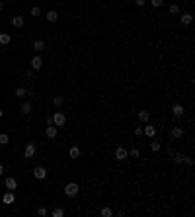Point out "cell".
Here are the masks:
<instances>
[{
    "label": "cell",
    "mask_w": 195,
    "mask_h": 217,
    "mask_svg": "<svg viewBox=\"0 0 195 217\" xmlns=\"http://www.w3.org/2000/svg\"><path fill=\"white\" fill-rule=\"evenodd\" d=\"M0 145H8V135L6 133H0Z\"/></svg>",
    "instance_id": "27"
},
{
    "label": "cell",
    "mask_w": 195,
    "mask_h": 217,
    "mask_svg": "<svg viewBox=\"0 0 195 217\" xmlns=\"http://www.w3.org/2000/svg\"><path fill=\"white\" fill-rule=\"evenodd\" d=\"M64 123H66V115L61 114V112H57V114L53 115V125H59L61 127V125H64Z\"/></svg>",
    "instance_id": "3"
},
{
    "label": "cell",
    "mask_w": 195,
    "mask_h": 217,
    "mask_svg": "<svg viewBox=\"0 0 195 217\" xmlns=\"http://www.w3.org/2000/svg\"><path fill=\"white\" fill-rule=\"evenodd\" d=\"M64 215V211L61 209V207H55V209H53V217H63Z\"/></svg>",
    "instance_id": "25"
},
{
    "label": "cell",
    "mask_w": 195,
    "mask_h": 217,
    "mask_svg": "<svg viewBox=\"0 0 195 217\" xmlns=\"http://www.w3.org/2000/svg\"><path fill=\"white\" fill-rule=\"evenodd\" d=\"M35 151H37L35 145H33V143H27L26 149H24V155H26L27 158H33V157H35Z\"/></svg>",
    "instance_id": "6"
},
{
    "label": "cell",
    "mask_w": 195,
    "mask_h": 217,
    "mask_svg": "<svg viewBox=\"0 0 195 217\" xmlns=\"http://www.w3.org/2000/svg\"><path fill=\"white\" fill-rule=\"evenodd\" d=\"M2 115H4V112H2V110H0V119H2Z\"/></svg>",
    "instance_id": "39"
},
{
    "label": "cell",
    "mask_w": 195,
    "mask_h": 217,
    "mask_svg": "<svg viewBox=\"0 0 195 217\" xmlns=\"http://www.w3.org/2000/svg\"><path fill=\"white\" fill-rule=\"evenodd\" d=\"M148 119H150V115H148V112H139V121H140V123H146Z\"/></svg>",
    "instance_id": "18"
},
{
    "label": "cell",
    "mask_w": 195,
    "mask_h": 217,
    "mask_svg": "<svg viewBox=\"0 0 195 217\" xmlns=\"http://www.w3.org/2000/svg\"><path fill=\"white\" fill-rule=\"evenodd\" d=\"M26 76L27 78H33V70H26Z\"/></svg>",
    "instance_id": "34"
},
{
    "label": "cell",
    "mask_w": 195,
    "mask_h": 217,
    "mask_svg": "<svg viewBox=\"0 0 195 217\" xmlns=\"http://www.w3.org/2000/svg\"><path fill=\"white\" fill-rule=\"evenodd\" d=\"M170 14H180V6H178V4H172V6H170Z\"/></svg>",
    "instance_id": "26"
},
{
    "label": "cell",
    "mask_w": 195,
    "mask_h": 217,
    "mask_svg": "<svg viewBox=\"0 0 195 217\" xmlns=\"http://www.w3.org/2000/svg\"><path fill=\"white\" fill-rule=\"evenodd\" d=\"M180 20H181V24H184V26H189V24L193 22V16H191V14H184Z\"/></svg>",
    "instance_id": "16"
},
{
    "label": "cell",
    "mask_w": 195,
    "mask_h": 217,
    "mask_svg": "<svg viewBox=\"0 0 195 217\" xmlns=\"http://www.w3.org/2000/svg\"><path fill=\"white\" fill-rule=\"evenodd\" d=\"M16 96H18V98H24V96H26V88H24V86L16 88Z\"/></svg>",
    "instance_id": "23"
},
{
    "label": "cell",
    "mask_w": 195,
    "mask_h": 217,
    "mask_svg": "<svg viewBox=\"0 0 195 217\" xmlns=\"http://www.w3.org/2000/svg\"><path fill=\"white\" fill-rule=\"evenodd\" d=\"M181 135H184V129H181V127H174V129H172V137H176V139H180Z\"/></svg>",
    "instance_id": "19"
},
{
    "label": "cell",
    "mask_w": 195,
    "mask_h": 217,
    "mask_svg": "<svg viewBox=\"0 0 195 217\" xmlns=\"http://www.w3.org/2000/svg\"><path fill=\"white\" fill-rule=\"evenodd\" d=\"M31 66H33V70H39L41 66H43V59H41L39 55H35V57L31 59Z\"/></svg>",
    "instance_id": "9"
},
{
    "label": "cell",
    "mask_w": 195,
    "mask_h": 217,
    "mask_svg": "<svg viewBox=\"0 0 195 217\" xmlns=\"http://www.w3.org/2000/svg\"><path fill=\"white\" fill-rule=\"evenodd\" d=\"M184 160H185V157H181V155H174V162H178V164H181Z\"/></svg>",
    "instance_id": "28"
},
{
    "label": "cell",
    "mask_w": 195,
    "mask_h": 217,
    "mask_svg": "<svg viewBox=\"0 0 195 217\" xmlns=\"http://www.w3.org/2000/svg\"><path fill=\"white\" fill-rule=\"evenodd\" d=\"M146 4V0H137V6H144Z\"/></svg>",
    "instance_id": "35"
},
{
    "label": "cell",
    "mask_w": 195,
    "mask_h": 217,
    "mask_svg": "<svg viewBox=\"0 0 195 217\" xmlns=\"http://www.w3.org/2000/svg\"><path fill=\"white\" fill-rule=\"evenodd\" d=\"M78 190H80V188H78L76 182H68V184L64 186V194H66V196H70V198H74V196L78 194Z\"/></svg>",
    "instance_id": "1"
},
{
    "label": "cell",
    "mask_w": 195,
    "mask_h": 217,
    "mask_svg": "<svg viewBox=\"0 0 195 217\" xmlns=\"http://www.w3.org/2000/svg\"><path fill=\"white\" fill-rule=\"evenodd\" d=\"M187 2H189V0H187Z\"/></svg>",
    "instance_id": "40"
},
{
    "label": "cell",
    "mask_w": 195,
    "mask_h": 217,
    "mask_svg": "<svg viewBox=\"0 0 195 217\" xmlns=\"http://www.w3.org/2000/svg\"><path fill=\"white\" fill-rule=\"evenodd\" d=\"M102 215H103V217H111V215H113L111 207H103V209H102Z\"/></svg>",
    "instance_id": "24"
},
{
    "label": "cell",
    "mask_w": 195,
    "mask_h": 217,
    "mask_svg": "<svg viewBox=\"0 0 195 217\" xmlns=\"http://www.w3.org/2000/svg\"><path fill=\"white\" fill-rule=\"evenodd\" d=\"M164 4V0H152V6H156V8H160Z\"/></svg>",
    "instance_id": "32"
},
{
    "label": "cell",
    "mask_w": 195,
    "mask_h": 217,
    "mask_svg": "<svg viewBox=\"0 0 195 217\" xmlns=\"http://www.w3.org/2000/svg\"><path fill=\"white\" fill-rule=\"evenodd\" d=\"M129 157V151H127L125 147H117L115 149V158H117V160H123V158H127Z\"/></svg>",
    "instance_id": "5"
},
{
    "label": "cell",
    "mask_w": 195,
    "mask_h": 217,
    "mask_svg": "<svg viewBox=\"0 0 195 217\" xmlns=\"http://www.w3.org/2000/svg\"><path fill=\"white\" fill-rule=\"evenodd\" d=\"M45 135H47L49 139H55V137H57V125H49L47 131H45Z\"/></svg>",
    "instance_id": "13"
},
{
    "label": "cell",
    "mask_w": 195,
    "mask_h": 217,
    "mask_svg": "<svg viewBox=\"0 0 195 217\" xmlns=\"http://www.w3.org/2000/svg\"><path fill=\"white\" fill-rule=\"evenodd\" d=\"M63 102H64V98H63V96H55V98H53V104H55L57 108H61V106H63Z\"/></svg>",
    "instance_id": "21"
},
{
    "label": "cell",
    "mask_w": 195,
    "mask_h": 217,
    "mask_svg": "<svg viewBox=\"0 0 195 217\" xmlns=\"http://www.w3.org/2000/svg\"><path fill=\"white\" fill-rule=\"evenodd\" d=\"M12 26H14L16 30L24 28V16H14V18H12Z\"/></svg>",
    "instance_id": "10"
},
{
    "label": "cell",
    "mask_w": 195,
    "mask_h": 217,
    "mask_svg": "<svg viewBox=\"0 0 195 217\" xmlns=\"http://www.w3.org/2000/svg\"><path fill=\"white\" fill-rule=\"evenodd\" d=\"M31 16H35V18H37V16H41V8H31Z\"/></svg>",
    "instance_id": "29"
},
{
    "label": "cell",
    "mask_w": 195,
    "mask_h": 217,
    "mask_svg": "<svg viewBox=\"0 0 195 217\" xmlns=\"http://www.w3.org/2000/svg\"><path fill=\"white\" fill-rule=\"evenodd\" d=\"M2 172H4V166H2V164H0V174H2Z\"/></svg>",
    "instance_id": "38"
},
{
    "label": "cell",
    "mask_w": 195,
    "mask_h": 217,
    "mask_svg": "<svg viewBox=\"0 0 195 217\" xmlns=\"http://www.w3.org/2000/svg\"><path fill=\"white\" fill-rule=\"evenodd\" d=\"M10 39H12V37L8 35V33H0V43H2V45H8V43H10Z\"/></svg>",
    "instance_id": "20"
},
{
    "label": "cell",
    "mask_w": 195,
    "mask_h": 217,
    "mask_svg": "<svg viewBox=\"0 0 195 217\" xmlns=\"http://www.w3.org/2000/svg\"><path fill=\"white\" fill-rule=\"evenodd\" d=\"M129 157H133V158H139V157H140V153H139V149H133V151L129 153Z\"/></svg>",
    "instance_id": "30"
},
{
    "label": "cell",
    "mask_w": 195,
    "mask_h": 217,
    "mask_svg": "<svg viewBox=\"0 0 195 217\" xmlns=\"http://www.w3.org/2000/svg\"><path fill=\"white\" fill-rule=\"evenodd\" d=\"M143 135H146V137H150V139H154V137H156V127H154V125H146V127L143 129Z\"/></svg>",
    "instance_id": "8"
},
{
    "label": "cell",
    "mask_w": 195,
    "mask_h": 217,
    "mask_svg": "<svg viewBox=\"0 0 195 217\" xmlns=\"http://www.w3.org/2000/svg\"><path fill=\"white\" fill-rule=\"evenodd\" d=\"M172 114H174V118H184V114H185L184 106H181V104H174L172 106Z\"/></svg>",
    "instance_id": "4"
},
{
    "label": "cell",
    "mask_w": 195,
    "mask_h": 217,
    "mask_svg": "<svg viewBox=\"0 0 195 217\" xmlns=\"http://www.w3.org/2000/svg\"><path fill=\"white\" fill-rule=\"evenodd\" d=\"M47 125H53V115H47Z\"/></svg>",
    "instance_id": "36"
},
{
    "label": "cell",
    "mask_w": 195,
    "mask_h": 217,
    "mask_svg": "<svg viewBox=\"0 0 195 217\" xmlns=\"http://www.w3.org/2000/svg\"><path fill=\"white\" fill-rule=\"evenodd\" d=\"M31 110H33V106H31V102H24V104H22V114H26V115H30V114H31Z\"/></svg>",
    "instance_id": "14"
},
{
    "label": "cell",
    "mask_w": 195,
    "mask_h": 217,
    "mask_svg": "<svg viewBox=\"0 0 195 217\" xmlns=\"http://www.w3.org/2000/svg\"><path fill=\"white\" fill-rule=\"evenodd\" d=\"M45 18H47V22H57V20H59V12L57 10H49L47 14H45Z\"/></svg>",
    "instance_id": "12"
},
{
    "label": "cell",
    "mask_w": 195,
    "mask_h": 217,
    "mask_svg": "<svg viewBox=\"0 0 195 217\" xmlns=\"http://www.w3.org/2000/svg\"><path fill=\"white\" fill-rule=\"evenodd\" d=\"M135 135H137V137L143 135V127H139V125H137V127H135Z\"/></svg>",
    "instance_id": "33"
},
{
    "label": "cell",
    "mask_w": 195,
    "mask_h": 217,
    "mask_svg": "<svg viewBox=\"0 0 195 217\" xmlns=\"http://www.w3.org/2000/svg\"><path fill=\"white\" fill-rule=\"evenodd\" d=\"M45 176H47V170H45L43 166H35V168H33V178H37V180H45Z\"/></svg>",
    "instance_id": "2"
},
{
    "label": "cell",
    "mask_w": 195,
    "mask_h": 217,
    "mask_svg": "<svg viewBox=\"0 0 195 217\" xmlns=\"http://www.w3.org/2000/svg\"><path fill=\"white\" fill-rule=\"evenodd\" d=\"M68 157H70V158H78V157H80V149H78L76 145H74V147H70V151H68Z\"/></svg>",
    "instance_id": "15"
},
{
    "label": "cell",
    "mask_w": 195,
    "mask_h": 217,
    "mask_svg": "<svg viewBox=\"0 0 195 217\" xmlns=\"http://www.w3.org/2000/svg\"><path fill=\"white\" fill-rule=\"evenodd\" d=\"M150 151L152 153H158L160 151V143H158V141H150Z\"/></svg>",
    "instance_id": "22"
},
{
    "label": "cell",
    "mask_w": 195,
    "mask_h": 217,
    "mask_svg": "<svg viewBox=\"0 0 195 217\" xmlns=\"http://www.w3.org/2000/svg\"><path fill=\"white\" fill-rule=\"evenodd\" d=\"M4 184H6V188L10 192H14L16 188H18V182H16V178H6V180H4Z\"/></svg>",
    "instance_id": "11"
},
{
    "label": "cell",
    "mask_w": 195,
    "mask_h": 217,
    "mask_svg": "<svg viewBox=\"0 0 195 217\" xmlns=\"http://www.w3.org/2000/svg\"><path fill=\"white\" fill-rule=\"evenodd\" d=\"M0 10H4V2H2V0H0Z\"/></svg>",
    "instance_id": "37"
},
{
    "label": "cell",
    "mask_w": 195,
    "mask_h": 217,
    "mask_svg": "<svg viewBox=\"0 0 195 217\" xmlns=\"http://www.w3.org/2000/svg\"><path fill=\"white\" fill-rule=\"evenodd\" d=\"M33 49H35L37 53H43V49H45V43H43L41 39H37L35 43H33Z\"/></svg>",
    "instance_id": "17"
},
{
    "label": "cell",
    "mask_w": 195,
    "mask_h": 217,
    "mask_svg": "<svg viewBox=\"0 0 195 217\" xmlns=\"http://www.w3.org/2000/svg\"><path fill=\"white\" fill-rule=\"evenodd\" d=\"M37 215L45 217V215H47V209H45V207H39V209H37Z\"/></svg>",
    "instance_id": "31"
},
{
    "label": "cell",
    "mask_w": 195,
    "mask_h": 217,
    "mask_svg": "<svg viewBox=\"0 0 195 217\" xmlns=\"http://www.w3.org/2000/svg\"><path fill=\"white\" fill-rule=\"evenodd\" d=\"M2 202L6 203V206H12V203L16 202V196H14V192H10V190H8L6 194L2 196Z\"/></svg>",
    "instance_id": "7"
}]
</instances>
